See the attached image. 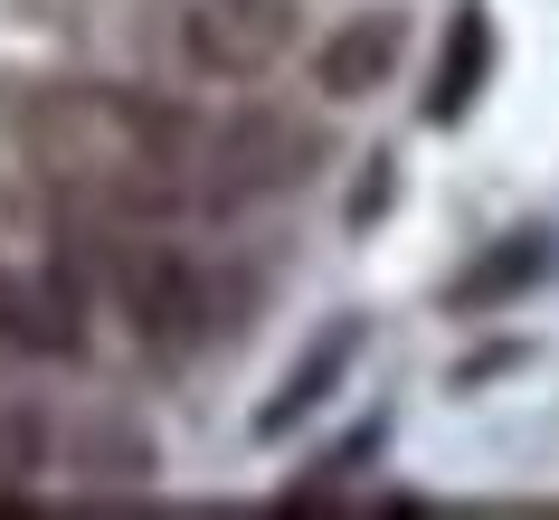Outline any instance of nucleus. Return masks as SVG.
Wrapping results in <instances>:
<instances>
[{
    "label": "nucleus",
    "instance_id": "1",
    "mask_svg": "<svg viewBox=\"0 0 559 520\" xmlns=\"http://www.w3.org/2000/svg\"><path fill=\"white\" fill-rule=\"evenodd\" d=\"M10 133L38 152V171L86 190V199H115V208H143V199H171L180 171L200 161L190 123L171 105H143V95H115V86H58V95H20L10 105Z\"/></svg>",
    "mask_w": 559,
    "mask_h": 520
},
{
    "label": "nucleus",
    "instance_id": "2",
    "mask_svg": "<svg viewBox=\"0 0 559 520\" xmlns=\"http://www.w3.org/2000/svg\"><path fill=\"white\" fill-rule=\"evenodd\" d=\"M313 161H323V133L295 123V114H237V123H218V143L200 152L209 199H218V208L265 199V190H295Z\"/></svg>",
    "mask_w": 559,
    "mask_h": 520
},
{
    "label": "nucleus",
    "instance_id": "3",
    "mask_svg": "<svg viewBox=\"0 0 559 520\" xmlns=\"http://www.w3.org/2000/svg\"><path fill=\"white\" fill-rule=\"evenodd\" d=\"M295 0H190V20H180V48H190V66L200 76H218V86H247V76H265V66L295 48Z\"/></svg>",
    "mask_w": 559,
    "mask_h": 520
},
{
    "label": "nucleus",
    "instance_id": "4",
    "mask_svg": "<svg viewBox=\"0 0 559 520\" xmlns=\"http://www.w3.org/2000/svg\"><path fill=\"white\" fill-rule=\"evenodd\" d=\"M115 293H123V313H133V331H143L152 350L209 341V275L180 256V246H133V256L115 265Z\"/></svg>",
    "mask_w": 559,
    "mask_h": 520
},
{
    "label": "nucleus",
    "instance_id": "5",
    "mask_svg": "<svg viewBox=\"0 0 559 520\" xmlns=\"http://www.w3.org/2000/svg\"><path fill=\"white\" fill-rule=\"evenodd\" d=\"M399 48H408V29H399L389 10H370V20H342V29L323 38L313 76H323V95H332V105H360V95H380V86H389Z\"/></svg>",
    "mask_w": 559,
    "mask_h": 520
},
{
    "label": "nucleus",
    "instance_id": "6",
    "mask_svg": "<svg viewBox=\"0 0 559 520\" xmlns=\"http://www.w3.org/2000/svg\"><path fill=\"white\" fill-rule=\"evenodd\" d=\"M484 76H493V20H484V10H455V20H445V58H437V76H427V123H465L474 95H484Z\"/></svg>",
    "mask_w": 559,
    "mask_h": 520
},
{
    "label": "nucleus",
    "instance_id": "7",
    "mask_svg": "<svg viewBox=\"0 0 559 520\" xmlns=\"http://www.w3.org/2000/svg\"><path fill=\"white\" fill-rule=\"evenodd\" d=\"M0 341H20V350H76V293H67V285H10V275H0Z\"/></svg>",
    "mask_w": 559,
    "mask_h": 520
},
{
    "label": "nucleus",
    "instance_id": "8",
    "mask_svg": "<svg viewBox=\"0 0 559 520\" xmlns=\"http://www.w3.org/2000/svg\"><path fill=\"white\" fill-rule=\"evenodd\" d=\"M540 265H550V246H540V237H502L474 275H455V313H493V303H512L522 285H540Z\"/></svg>",
    "mask_w": 559,
    "mask_h": 520
},
{
    "label": "nucleus",
    "instance_id": "9",
    "mask_svg": "<svg viewBox=\"0 0 559 520\" xmlns=\"http://www.w3.org/2000/svg\"><path fill=\"white\" fill-rule=\"evenodd\" d=\"M342 370H352V331H332V341L313 350V360H304V370L285 378V388H275V407H265V416H257V435H285V426H295V416H313V407H323V388H332V378H342Z\"/></svg>",
    "mask_w": 559,
    "mask_h": 520
}]
</instances>
